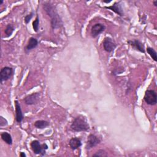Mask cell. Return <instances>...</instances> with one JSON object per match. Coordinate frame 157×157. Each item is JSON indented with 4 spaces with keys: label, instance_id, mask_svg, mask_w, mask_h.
Segmentation results:
<instances>
[{
    "label": "cell",
    "instance_id": "30bf717a",
    "mask_svg": "<svg viewBox=\"0 0 157 157\" xmlns=\"http://www.w3.org/2000/svg\"><path fill=\"white\" fill-rule=\"evenodd\" d=\"M128 44H129L132 48L137 51H139L141 53H145V49L144 45L138 39H133L128 40Z\"/></svg>",
    "mask_w": 157,
    "mask_h": 157
},
{
    "label": "cell",
    "instance_id": "7402d4cb",
    "mask_svg": "<svg viewBox=\"0 0 157 157\" xmlns=\"http://www.w3.org/2000/svg\"><path fill=\"white\" fill-rule=\"evenodd\" d=\"M8 124V122L7 120L4 118L2 116H0V126L3 127L7 126Z\"/></svg>",
    "mask_w": 157,
    "mask_h": 157
},
{
    "label": "cell",
    "instance_id": "d6986e66",
    "mask_svg": "<svg viewBox=\"0 0 157 157\" xmlns=\"http://www.w3.org/2000/svg\"><path fill=\"white\" fill-rule=\"evenodd\" d=\"M39 18L38 15H37L35 20L33 22V28L34 31L37 33L39 30Z\"/></svg>",
    "mask_w": 157,
    "mask_h": 157
},
{
    "label": "cell",
    "instance_id": "ba28073f",
    "mask_svg": "<svg viewBox=\"0 0 157 157\" xmlns=\"http://www.w3.org/2000/svg\"><path fill=\"white\" fill-rule=\"evenodd\" d=\"M31 147L34 152V153L36 155H44L45 154V150L43 148L42 145H41L39 140H34L31 142Z\"/></svg>",
    "mask_w": 157,
    "mask_h": 157
},
{
    "label": "cell",
    "instance_id": "9c48e42d",
    "mask_svg": "<svg viewBox=\"0 0 157 157\" xmlns=\"http://www.w3.org/2000/svg\"><path fill=\"white\" fill-rule=\"evenodd\" d=\"M105 29V26L104 24L100 23H96L92 26L91 29V35L92 37L96 38L102 32H104Z\"/></svg>",
    "mask_w": 157,
    "mask_h": 157
},
{
    "label": "cell",
    "instance_id": "5bb4252c",
    "mask_svg": "<svg viewBox=\"0 0 157 157\" xmlns=\"http://www.w3.org/2000/svg\"><path fill=\"white\" fill-rule=\"evenodd\" d=\"M38 44H39L38 41L36 38L33 37H31L28 40V44L25 48V50L26 52H29L32 50L33 49L37 47V46L38 45Z\"/></svg>",
    "mask_w": 157,
    "mask_h": 157
},
{
    "label": "cell",
    "instance_id": "44dd1931",
    "mask_svg": "<svg viewBox=\"0 0 157 157\" xmlns=\"http://www.w3.org/2000/svg\"><path fill=\"white\" fill-rule=\"evenodd\" d=\"M33 15H34V12H31V13H29V14L26 15L25 17V18H24V21H25V23L27 25L29 23L30 20L32 19V18L33 17Z\"/></svg>",
    "mask_w": 157,
    "mask_h": 157
},
{
    "label": "cell",
    "instance_id": "9a60e30c",
    "mask_svg": "<svg viewBox=\"0 0 157 157\" xmlns=\"http://www.w3.org/2000/svg\"><path fill=\"white\" fill-rule=\"evenodd\" d=\"M34 126L37 129H44L50 125V123L46 120H37L34 124Z\"/></svg>",
    "mask_w": 157,
    "mask_h": 157
},
{
    "label": "cell",
    "instance_id": "6da1fadb",
    "mask_svg": "<svg viewBox=\"0 0 157 157\" xmlns=\"http://www.w3.org/2000/svg\"><path fill=\"white\" fill-rule=\"evenodd\" d=\"M42 7L46 13L50 17V23L52 29H57L60 28L63 22L57 12L56 7L50 2H45L42 4Z\"/></svg>",
    "mask_w": 157,
    "mask_h": 157
},
{
    "label": "cell",
    "instance_id": "e0dca14e",
    "mask_svg": "<svg viewBox=\"0 0 157 157\" xmlns=\"http://www.w3.org/2000/svg\"><path fill=\"white\" fill-rule=\"evenodd\" d=\"M146 51L148 53V54L150 56V57L155 61H157V53H156V52L155 50V49L153 48L148 47L146 48Z\"/></svg>",
    "mask_w": 157,
    "mask_h": 157
},
{
    "label": "cell",
    "instance_id": "ffe728a7",
    "mask_svg": "<svg viewBox=\"0 0 157 157\" xmlns=\"http://www.w3.org/2000/svg\"><path fill=\"white\" fill-rule=\"evenodd\" d=\"M107 156V152L102 149L99 150L94 154L93 155V156Z\"/></svg>",
    "mask_w": 157,
    "mask_h": 157
},
{
    "label": "cell",
    "instance_id": "7a4b0ae2",
    "mask_svg": "<svg viewBox=\"0 0 157 157\" xmlns=\"http://www.w3.org/2000/svg\"><path fill=\"white\" fill-rule=\"evenodd\" d=\"M71 129L75 132L86 131L90 129V126L85 117L78 116L74 119L71 124Z\"/></svg>",
    "mask_w": 157,
    "mask_h": 157
},
{
    "label": "cell",
    "instance_id": "484cf974",
    "mask_svg": "<svg viewBox=\"0 0 157 157\" xmlns=\"http://www.w3.org/2000/svg\"><path fill=\"white\" fill-rule=\"evenodd\" d=\"M3 3V1H1V2H0V4H2Z\"/></svg>",
    "mask_w": 157,
    "mask_h": 157
},
{
    "label": "cell",
    "instance_id": "277c9868",
    "mask_svg": "<svg viewBox=\"0 0 157 157\" xmlns=\"http://www.w3.org/2000/svg\"><path fill=\"white\" fill-rule=\"evenodd\" d=\"M102 45L104 50L108 53L113 52L117 47V44L113 39L110 37H105L104 39L102 41Z\"/></svg>",
    "mask_w": 157,
    "mask_h": 157
},
{
    "label": "cell",
    "instance_id": "8fae6325",
    "mask_svg": "<svg viewBox=\"0 0 157 157\" xmlns=\"http://www.w3.org/2000/svg\"><path fill=\"white\" fill-rule=\"evenodd\" d=\"M107 9L111 10L112 11L114 12L115 13L118 14L120 17L124 15V12L121 5L120 4V2H115L114 4L110 6H105L104 7Z\"/></svg>",
    "mask_w": 157,
    "mask_h": 157
},
{
    "label": "cell",
    "instance_id": "52a82bcc",
    "mask_svg": "<svg viewBox=\"0 0 157 157\" xmlns=\"http://www.w3.org/2000/svg\"><path fill=\"white\" fill-rule=\"evenodd\" d=\"M40 98V93H33L32 94L27 95L24 98L25 103L27 105H31L36 104Z\"/></svg>",
    "mask_w": 157,
    "mask_h": 157
},
{
    "label": "cell",
    "instance_id": "cb8c5ba5",
    "mask_svg": "<svg viewBox=\"0 0 157 157\" xmlns=\"http://www.w3.org/2000/svg\"><path fill=\"white\" fill-rule=\"evenodd\" d=\"M153 5L155 6H157V1L156 0H155V1H153Z\"/></svg>",
    "mask_w": 157,
    "mask_h": 157
},
{
    "label": "cell",
    "instance_id": "2e32d148",
    "mask_svg": "<svg viewBox=\"0 0 157 157\" xmlns=\"http://www.w3.org/2000/svg\"><path fill=\"white\" fill-rule=\"evenodd\" d=\"M1 139L4 142H5L8 145L12 144V138L11 135L7 132H3L1 134Z\"/></svg>",
    "mask_w": 157,
    "mask_h": 157
},
{
    "label": "cell",
    "instance_id": "ac0fdd59",
    "mask_svg": "<svg viewBox=\"0 0 157 157\" xmlns=\"http://www.w3.org/2000/svg\"><path fill=\"white\" fill-rule=\"evenodd\" d=\"M15 30V27L12 24H8L6 26V28L4 30V33L6 34V37H9L12 35V34L13 33V31Z\"/></svg>",
    "mask_w": 157,
    "mask_h": 157
},
{
    "label": "cell",
    "instance_id": "8992f818",
    "mask_svg": "<svg viewBox=\"0 0 157 157\" xmlns=\"http://www.w3.org/2000/svg\"><path fill=\"white\" fill-rule=\"evenodd\" d=\"M101 142V139L99 137H98L97 136L94 134H90L88 136V139L86 144V149L90 150L96 147V145H98L99 144H100Z\"/></svg>",
    "mask_w": 157,
    "mask_h": 157
},
{
    "label": "cell",
    "instance_id": "d4e9b609",
    "mask_svg": "<svg viewBox=\"0 0 157 157\" xmlns=\"http://www.w3.org/2000/svg\"><path fill=\"white\" fill-rule=\"evenodd\" d=\"M102 2H105V3H109V2H111V1H110H110H102Z\"/></svg>",
    "mask_w": 157,
    "mask_h": 157
},
{
    "label": "cell",
    "instance_id": "5b68a950",
    "mask_svg": "<svg viewBox=\"0 0 157 157\" xmlns=\"http://www.w3.org/2000/svg\"><path fill=\"white\" fill-rule=\"evenodd\" d=\"M13 69L11 67L5 66L1 69L0 71V80L1 83L9 80L13 75Z\"/></svg>",
    "mask_w": 157,
    "mask_h": 157
},
{
    "label": "cell",
    "instance_id": "603a6c76",
    "mask_svg": "<svg viewBox=\"0 0 157 157\" xmlns=\"http://www.w3.org/2000/svg\"><path fill=\"white\" fill-rule=\"evenodd\" d=\"M20 156H21V157H26V154L24 152H20Z\"/></svg>",
    "mask_w": 157,
    "mask_h": 157
},
{
    "label": "cell",
    "instance_id": "4fadbf2b",
    "mask_svg": "<svg viewBox=\"0 0 157 157\" xmlns=\"http://www.w3.org/2000/svg\"><path fill=\"white\" fill-rule=\"evenodd\" d=\"M69 146L73 150H75L79 147H81L82 145V142L80 138L78 137H72L69 140Z\"/></svg>",
    "mask_w": 157,
    "mask_h": 157
},
{
    "label": "cell",
    "instance_id": "3957f363",
    "mask_svg": "<svg viewBox=\"0 0 157 157\" xmlns=\"http://www.w3.org/2000/svg\"><path fill=\"white\" fill-rule=\"evenodd\" d=\"M144 100L148 105H156L157 102V94L156 91L153 90H147L145 93Z\"/></svg>",
    "mask_w": 157,
    "mask_h": 157
},
{
    "label": "cell",
    "instance_id": "7c38bea8",
    "mask_svg": "<svg viewBox=\"0 0 157 157\" xmlns=\"http://www.w3.org/2000/svg\"><path fill=\"white\" fill-rule=\"evenodd\" d=\"M15 107V120L17 122L21 123L23 120L24 116L21 109V105L18 100H15L14 101Z\"/></svg>",
    "mask_w": 157,
    "mask_h": 157
}]
</instances>
